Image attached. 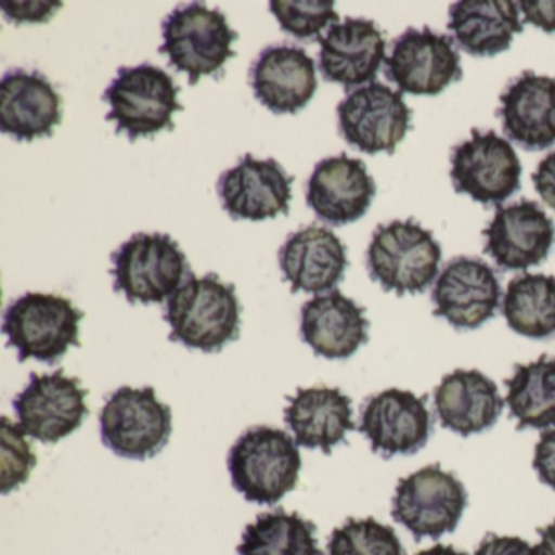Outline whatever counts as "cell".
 <instances>
[{"mask_svg": "<svg viewBox=\"0 0 555 555\" xmlns=\"http://www.w3.org/2000/svg\"><path fill=\"white\" fill-rule=\"evenodd\" d=\"M171 430V409L157 398L154 386H121L106 398L100 412L103 444L126 460L157 456L167 447Z\"/></svg>", "mask_w": 555, "mask_h": 555, "instance_id": "8", "label": "cell"}, {"mask_svg": "<svg viewBox=\"0 0 555 555\" xmlns=\"http://www.w3.org/2000/svg\"><path fill=\"white\" fill-rule=\"evenodd\" d=\"M538 551L541 555H555V519L539 529Z\"/></svg>", "mask_w": 555, "mask_h": 555, "instance_id": "39", "label": "cell"}, {"mask_svg": "<svg viewBox=\"0 0 555 555\" xmlns=\"http://www.w3.org/2000/svg\"><path fill=\"white\" fill-rule=\"evenodd\" d=\"M227 464L233 487L248 502L275 505L297 487L301 454L287 431L256 425L240 435Z\"/></svg>", "mask_w": 555, "mask_h": 555, "instance_id": "2", "label": "cell"}, {"mask_svg": "<svg viewBox=\"0 0 555 555\" xmlns=\"http://www.w3.org/2000/svg\"><path fill=\"white\" fill-rule=\"evenodd\" d=\"M532 183L541 199L555 210V151L539 164L538 171L532 175Z\"/></svg>", "mask_w": 555, "mask_h": 555, "instance_id": "38", "label": "cell"}, {"mask_svg": "<svg viewBox=\"0 0 555 555\" xmlns=\"http://www.w3.org/2000/svg\"><path fill=\"white\" fill-rule=\"evenodd\" d=\"M375 180L366 165L347 154L318 162L307 183V204L321 222L349 225L369 212L375 199Z\"/></svg>", "mask_w": 555, "mask_h": 555, "instance_id": "19", "label": "cell"}, {"mask_svg": "<svg viewBox=\"0 0 555 555\" xmlns=\"http://www.w3.org/2000/svg\"><path fill=\"white\" fill-rule=\"evenodd\" d=\"M86 313L69 298L28 292L9 305L2 333L18 362L35 359L47 365L61 362L70 347H80V321Z\"/></svg>", "mask_w": 555, "mask_h": 555, "instance_id": "3", "label": "cell"}, {"mask_svg": "<svg viewBox=\"0 0 555 555\" xmlns=\"http://www.w3.org/2000/svg\"><path fill=\"white\" fill-rule=\"evenodd\" d=\"M441 246L431 230L415 220H392L376 227L366 251L372 281L385 292L422 294L437 279Z\"/></svg>", "mask_w": 555, "mask_h": 555, "instance_id": "4", "label": "cell"}, {"mask_svg": "<svg viewBox=\"0 0 555 555\" xmlns=\"http://www.w3.org/2000/svg\"><path fill=\"white\" fill-rule=\"evenodd\" d=\"M466 506L463 482L440 464H428L399 480L391 515L421 541L453 532Z\"/></svg>", "mask_w": 555, "mask_h": 555, "instance_id": "9", "label": "cell"}, {"mask_svg": "<svg viewBox=\"0 0 555 555\" xmlns=\"http://www.w3.org/2000/svg\"><path fill=\"white\" fill-rule=\"evenodd\" d=\"M385 76L411 95L435 96L463 79L460 53L447 35L408 28L392 41L391 56L385 60Z\"/></svg>", "mask_w": 555, "mask_h": 555, "instance_id": "13", "label": "cell"}, {"mask_svg": "<svg viewBox=\"0 0 555 555\" xmlns=\"http://www.w3.org/2000/svg\"><path fill=\"white\" fill-rule=\"evenodd\" d=\"M284 415L298 447L324 454L333 453L356 428L352 399L330 386L298 388L288 396Z\"/></svg>", "mask_w": 555, "mask_h": 555, "instance_id": "24", "label": "cell"}, {"mask_svg": "<svg viewBox=\"0 0 555 555\" xmlns=\"http://www.w3.org/2000/svg\"><path fill=\"white\" fill-rule=\"evenodd\" d=\"M502 411L499 386L479 370H454L435 389L438 422L463 437L489 430Z\"/></svg>", "mask_w": 555, "mask_h": 555, "instance_id": "25", "label": "cell"}, {"mask_svg": "<svg viewBox=\"0 0 555 555\" xmlns=\"http://www.w3.org/2000/svg\"><path fill=\"white\" fill-rule=\"evenodd\" d=\"M249 83L269 112L297 115L317 93V67L304 48L268 47L253 61Z\"/></svg>", "mask_w": 555, "mask_h": 555, "instance_id": "20", "label": "cell"}, {"mask_svg": "<svg viewBox=\"0 0 555 555\" xmlns=\"http://www.w3.org/2000/svg\"><path fill=\"white\" fill-rule=\"evenodd\" d=\"M359 430L382 456L415 454L430 438L427 398L396 388L370 396L360 414Z\"/></svg>", "mask_w": 555, "mask_h": 555, "instance_id": "15", "label": "cell"}, {"mask_svg": "<svg viewBox=\"0 0 555 555\" xmlns=\"http://www.w3.org/2000/svg\"><path fill=\"white\" fill-rule=\"evenodd\" d=\"M505 386V401L518 430L555 425V359L542 356L516 365Z\"/></svg>", "mask_w": 555, "mask_h": 555, "instance_id": "29", "label": "cell"}, {"mask_svg": "<svg viewBox=\"0 0 555 555\" xmlns=\"http://www.w3.org/2000/svg\"><path fill=\"white\" fill-rule=\"evenodd\" d=\"M369 327L365 308L339 291L318 295L301 307V340L327 360L350 359L369 343Z\"/></svg>", "mask_w": 555, "mask_h": 555, "instance_id": "23", "label": "cell"}, {"mask_svg": "<svg viewBox=\"0 0 555 555\" xmlns=\"http://www.w3.org/2000/svg\"><path fill=\"white\" fill-rule=\"evenodd\" d=\"M0 435H2L0 489L4 495H8L30 479L31 470L37 466V454L34 453L31 444L25 438L27 434L17 425L12 424L9 417H2Z\"/></svg>", "mask_w": 555, "mask_h": 555, "instance_id": "33", "label": "cell"}, {"mask_svg": "<svg viewBox=\"0 0 555 555\" xmlns=\"http://www.w3.org/2000/svg\"><path fill=\"white\" fill-rule=\"evenodd\" d=\"M415 555H467L466 552L453 547V545L437 544L434 547L425 548V551L417 552Z\"/></svg>", "mask_w": 555, "mask_h": 555, "instance_id": "40", "label": "cell"}, {"mask_svg": "<svg viewBox=\"0 0 555 555\" xmlns=\"http://www.w3.org/2000/svg\"><path fill=\"white\" fill-rule=\"evenodd\" d=\"M61 8V2H0V9L8 21L17 25L48 24Z\"/></svg>", "mask_w": 555, "mask_h": 555, "instance_id": "34", "label": "cell"}, {"mask_svg": "<svg viewBox=\"0 0 555 555\" xmlns=\"http://www.w3.org/2000/svg\"><path fill=\"white\" fill-rule=\"evenodd\" d=\"M327 555H405L391 526L375 518H349L331 532Z\"/></svg>", "mask_w": 555, "mask_h": 555, "instance_id": "31", "label": "cell"}, {"mask_svg": "<svg viewBox=\"0 0 555 555\" xmlns=\"http://www.w3.org/2000/svg\"><path fill=\"white\" fill-rule=\"evenodd\" d=\"M238 555H323L317 525L284 508L261 513L246 526Z\"/></svg>", "mask_w": 555, "mask_h": 555, "instance_id": "28", "label": "cell"}, {"mask_svg": "<svg viewBox=\"0 0 555 555\" xmlns=\"http://www.w3.org/2000/svg\"><path fill=\"white\" fill-rule=\"evenodd\" d=\"M474 555H541L538 547L515 535L490 534L480 542Z\"/></svg>", "mask_w": 555, "mask_h": 555, "instance_id": "36", "label": "cell"}, {"mask_svg": "<svg viewBox=\"0 0 555 555\" xmlns=\"http://www.w3.org/2000/svg\"><path fill=\"white\" fill-rule=\"evenodd\" d=\"M115 292L129 304H164L193 274L186 255L167 233H135L112 253Z\"/></svg>", "mask_w": 555, "mask_h": 555, "instance_id": "7", "label": "cell"}, {"mask_svg": "<svg viewBox=\"0 0 555 555\" xmlns=\"http://www.w3.org/2000/svg\"><path fill=\"white\" fill-rule=\"evenodd\" d=\"M503 132L526 151L555 144V79L522 73L500 96Z\"/></svg>", "mask_w": 555, "mask_h": 555, "instance_id": "26", "label": "cell"}, {"mask_svg": "<svg viewBox=\"0 0 555 555\" xmlns=\"http://www.w3.org/2000/svg\"><path fill=\"white\" fill-rule=\"evenodd\" d=\"M63 96L40 70L21 67L0 80V131L17 142L53 138L63 122Z\"/></svg>", "mask_w": 555, "mask_h": 555, "instance_id": "18", "label": "cell"}, {"mask_svg": "<svg viewBox=\"0 0 555 555\" xmlns=\"http://www.w3.org/2000/svg\"><path fill=\"white\" fill-rule=\"evenodd\" d=\"M502 287L493 269L479 258L451 259L431 291L435 317L456 330H477L500 307Z\"/></svg>", "mask_w": 555, "mask_h": 555, "instance_id": "16", "label": "cell"}, {"mask_svg": "<svg viewBox=\"0 0 555 555\" xmlns=\"http://www.w3.org/2000/svg\"><path fill=\"white\" fill-rule=\"evenodd\" d=\"M243 307L233 284L217 274L188 275V281L168 298L164 320L171 343L188 349L217 353L238 340Z\"/></svg>", "mask_w": 555, "mask_h": 555, "instance_id": "1", "label": "cell"}, {"mask_svg": "<svg viewBox=\"0 0 555 555\" xmlns=\"http://www.w3.org/2000/svg\"><path fill=\"white\" fill-rule=\"evenodd\" d=\"M294 181L275 158L258 160L248 152L238 165L220 175L217 193L233 220L261 222L288 216Z\"/></svg>", "mask_w": 555, "mask_h": 555, "instance_id": "14", "label": "cell"}, {"mask_svg": "<svg viewBox=\"0 0 555 555\" xmlns=\"http://www.w3.org/2000/svg\"><path fill=\"white\" fill-rule=\"evenodd\" d=\"M502 313L509 330L529 339L555 334V278L525 274L509 281Z\"/></svg>", "mask_w": 555, "mask_h": 555, "instance_id": "30", "label": "cell"}, {"mask_svg": "<svg viewBox=\"0 0 555 555\" xmlns=\"http://www.w3.org/2000/svg\"><path fill=\"white\" fill-rule=\"evenodd\" d=\"M89 391L76 376L63 369L53 373H31L24 391L14 399V411L22 430L41 443H60L82 427L89 415Z\"/></svg>", "mask_w": 555, "mask_h": 555, "instance_id": "10", "label": "cell"}, {"mask_svg": "<svg viewBox=\"0 0 555 555\" xmlns=\"http://www.w3.org/2000/svg\"><path fill=\"white\" fill-rule=\"evenodd\" d=\"M482 235L483 253L503 271H525L547 259L555 242L551 217L532 201L496 207L495 216Z\"/></svg>", "mask_w": 555, "mask_h": 555, "instance_id": "17", "label": "cell"}, {"mask_svg": "<svg viewBox=\"0 0 555 555\" xmlns=\"http://www.w3.org/2000/svg\"><path fill=\"white\" fill-rule=\"evenodd\" d=\"M339 131L363 154H395L411 128L412 112L401 92L385 83L359 87L337 105Z\"/></svg>", "mask_w": 555, "mask_h": 555, "instance_id": "12", "label": "cell"}, {"mask_svg": "<svg viewBox=\"0 0 555 555\" xmlns=\"http://www.w3.org/2000/svg\"><path fill=\"white\" fill-rule=\"evenodd\" d=\"M279 266L292 294H323L343 282L349 259L333 230L310 225L288 235L279 249Z\"/></svg>", "mask_w": 555, "mask_h": 555, "instance_id": "22", "label": "cell"}, {"mask_svg": "<svg viewBox=\"0 0 555 555\" xmlns=\"http://www.w3.org/2000/svg\"><path fill=\"white\" fill-rule=\"evenodd\" d=\"M532 467L538 473L539 480L555 490V428L545 430L539 437Z\"/></svg>", "mask_w": 555, "mask_h": 555, "instance_id": "35", "label": "cell"}, {"mask_svg": "<svg viewBox=\"0 0 555 555\" xmlns=\"http://www.w3.org/2000/svg\"><path fill=\"white\" fill-rule=\"evenodd\" d=\"M518 5L512 0H463L451 5L448 28L470 56H496L522 34Z\"/></svg>", "mask_w": 555, "mask_h": 555, "instance_id": "27", "label": "cell"}, {"mask_svg": "<svg viewBox=\"0 0 555 555\" xmlns=\"http://www.w3.org/2000/svg\"><path fill=\"white\" fill-rule=\"evenodd\" d=\"M521 164L506 139L495 131H470V139L451 154V181L460 194L489 206L508 199L521 188Z\"/></svg>", "mask_w": 555, "mask_h": 555, "instance_id": "11", "label": "cell"}, {"mask_svg": "<svg viewBox=\"0 0 555 555\" xmlns=\"http://www.w3.org/2000/svg\"><path fill=\"white\" fill-rule=\"evenodd\" d=\"M519 8L525 14V22L541 28L545 34H554L555 0H522Z\"/></svg>", "mask_w": 555, "mask_h": 555, "instance_id": "37", "label": "cell"}, {"mask_svg": "<svg viewBox=\"0 0 555 555\" xmlns=\"http://www.w3.org/2000/svg\"><path fill=\"white\" fill-rule=\"evenodd\" d=\"M317 41L323 79L346 90L372 83L386 60L385 38L375 22L365 18L333 24Z\"/></svg>", "mask_w": 555, "mask_h": 555, "instance_id": "21", "label": "cell"}, {"mask_svg": "<svg viewBox=\"0 0 555 555\" xmlns=\"http://www.w3.org/2000/svg\"><path fill=\"white\" fill-rule=\"evenodd\" d=\"M103 102L112 105L106 121H115V134H128L129 141L154 138L162 131H175L173 115L183 112L178 102L181 89L162 67L144 63L119 67Z\"/></svg>", "mask_w": 555, "mask_h": 555, "instance_id": "6", "label": "cell"}, {"mask_svg": "<svg viewBox=\"0 0 555 555\" xmlns=\"http://www.w3.org/2000/svg\"><path fill=\"white\" fill-rule=\"evenodd\" d=\"M162 37L158 53L168 56V64L178 73L186 74L191 87L197 86L201 77L216 76L227 61L236 57L232 44L238 34L230 28L222 11L203 2L175 9L162 22Z\"/></svg>", "mask_w": 555, "mask_h": 555, "instance_id": "5", "label": "cell"}, {"mask_svg": "<svg viewBox=\"0 0 555 555\" xmlns=\"http://www.w3.org/2000/svg\"><path fill=\"white\" fill-rule=\"evenodd\" d=\"M271 12L282 31L298 40L320 38L321 30L330 24H339V15L330 0H274Z\"/></svg>", "mask_w": 555, "mask_h": 555, "instance_id": "32", "label": "cell"}]
</instances>
